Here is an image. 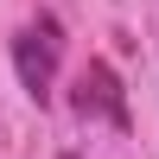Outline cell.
Instances as JSON below:
<instances>
[{"mask_svg":"<svg viewBox=\"0 0 159 159\" xmlns=\"http://www.w3.org/2000/svg\"><path fill=\"white\" fill-rule=\"evenodd\" d=\"M70 108L83 115V121H89V115H102V121H108V127H121V134L134 127V115H127V89H121V76H115V70H108L102 57L76 70V89H70Z\"/></svg>","mask_w":159,"mask_h":159,"instance_id":"obj_2","label":"cell"},{"mask_svg":"<svg viewBox=\"0 0 159 159\" xmlns=\"http://www.w3.org/2000/svg\"><path fill=\"white\" fill-rule=\"evenodd\" d=\"M57 51H64L57 19H38V25H25V32L13 38V64H19V83H25L32 102H45L51 83H57Z\"/></svg>","mask_w":159,"mask_h":159,"instance_id":"obj_1","label":"cell"},{"mask_svg":"<svg viewBox=\"0 0 159 159\" xmlns=\"http://www.w3.org/2000/svg\"><path fill=\"white\" fill-rule=\"evenodd\" d=\"M64 159H76V153H64Z\"/></svg>","mask_w":159,"mask_h":159,"instance_id":"obj_3","label":"cell"}]
</instances>
